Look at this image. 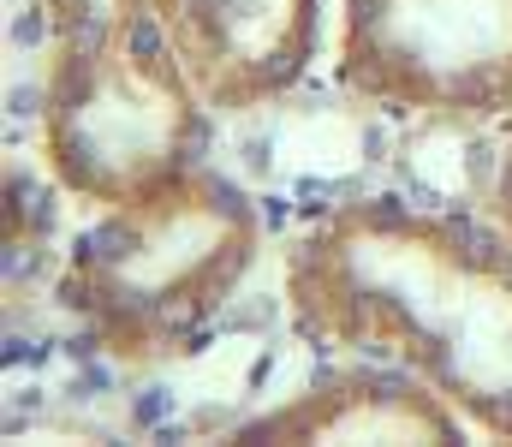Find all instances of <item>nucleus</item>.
Wrapping results in <instances>:
<instances>
[{
  "label": "nucleus",
  "instance_id": "obj_1",
  "mask_svg": "<svg viewBox=\"0 0 512 447\" xmlns=\"http://www.w3.org/2000/svg\"><path fill=\"white\" fill-rule=\"evenodd\" d=\"M286 316L316 352L417 370L477 436L512 442V245L399 197L328 209L286 251Z\"/></svg>",
  "mask_w": 512,
  "mask_h": 447
},
{
  "label": "nucleus",
  "instance_id": "obj_2",
  "mask_svg": "<svg viewBox=\"0 0 512 447\" xmlns=\"http://www.w3.org/2000/svg\"><path fill=\"white\" fill-rule=\"evenodd\" d=\"M262 257V215L209 161L96 209L66 245L54 298L120 370L185 358Z\"/></svg>",
  "mask_w": 512,
  "mask_h": 447
},
{
  "label": "nucleus",
  "instance_id": "obj_3",
  "mask_svg": "<svg viewBox=\"0 0 512 447\" xmlns=\"http://www.w3.org/2000/svg\"><path fill=\"white\" fill-rule=\"evenodd\" d=\"M209 120L215 114L191 90L155 18L96 42H48L36 144L54 185L90 209L197 167Z\"/></svg>",
  "mask_w": 512,
  "mask_h": 447
},
{
  "label": "nucleus",
  "instance_id": "obj_4",
  "mask_svg": "<svg viewBox=\"0 0 512 447\" xmlns=\"http://www.w3.org/2000/svg\"><path fill=\"white\" fill-rule=\"evenodd\" d=\"M340 90L411 120L512 114V0H340Z\"/></svg>",
  "mask_w": 512,
  "mask_h": 447
},
{
  "label": "nucleus",
  "instance_id": "obj_5",
  "mask_svg": "<svg viewBox=\"0 0 512 447\" xmlns=\"http://www.w3.org/2000/svg\"><path fill=\"white\" fill-rule=\"evenodd\" d=\"M149 12L221 120L280 102L322 42V0H149Z\"/></svg>",
  "mask_w": 512,
  "mask_h": 447
},
{
  "label": "nucleus",
  "instance_id": "obj_6",
  "mask_svg": "<svg viewBox=\"0 0 512 447\" xmlns=\"http://www.w3.org/2000/svg\"><path fill=\"white\" fill-rule=\"evenodd\" d=\"M465 418L405 364H346L328 370L316 382H304L298 394H286L280 406L245 418L239 430H227V442H322V447H346V442H465Z\"/></svg>",
  "mask_w": 512,
  "mask_h": 447
},
{
  "label": "nucleus",
  "instance_id": "obj_7",
  "mask_svg": "<svg viewBox=\"0 0 512 447\" xmlns=\"http://www.w3.org/2000/svg\"><path fill=\"white\" fill-rule=\"evenodd\" d=\"M149 18H155L149 0H42L48 42H96L114 30H137Z\"/></svg>",
  "mask_w": 512,
  "mask_h": 447
},
{
  "label": "nucleus",
  "instance_id": "obj_8",
  "mask_svg": "<svg viewBox=\"0 0 512 447\" xmlns=\"http://www.w3.org/2000/svg\"><path fill=\"white\" fill-rule=\"evenodd\" d=\"M483 215L489 227L512 245V114H507V138H501V155H495V179H489V197H483Z\"/></svg>",
  "mask_w": 512,
  "mask_h": 447
}]
</instances>
